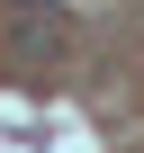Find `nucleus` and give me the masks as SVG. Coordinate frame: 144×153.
<instances>
[{"label": "nucleus", "mask_w": 144, "mask_h": 153, "mask_svg": "<svg viewBox=\"0 0 144 153\" xmlns=\"http://www.w3.org/2000/svg\"><path fill=\"white\" fill-rule=\"evenodd\" d=\"M63 9H45V0H18V18H9V63L18 72H45L54 54H63Z\"/></svg>", "instance_id": "obj_1"}]
</instances>
